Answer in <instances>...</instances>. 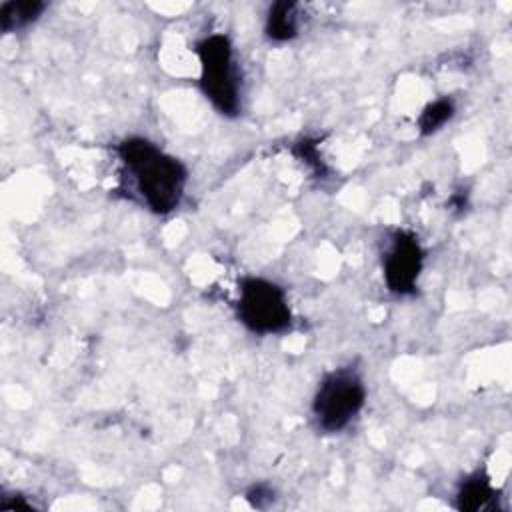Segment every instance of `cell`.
<instances>
[{
	"label": "cell",
	"mask_w": 512,
	"mask_h": 512,
	"mask_svg": "<svg viewBox=\"0 0 512 512\" xmlns=\"http://www.w3.org/2000/svg\"><path fill=\"white\" fill-rule=\"evenodd\" d=\"M116 156L128 190H132L144 208L152 214L166 216L180 206L188 184V168L182 160L144 136H126L120 140Z\"/></svg>",
	"instance_id": "obj_1"
},
{
	"label": "cell",
	"mask_w": 512,
	"mask_h": 512,
	"mask_svg": "<svg viewBox=\"0 0 512 512\" xmlns=\"http://www.w3.org/2000/svg\"><path fill=\"white\" fill-rule=\"evenodd\" d=\"M194 54L204 98L218 114L236 118L242 112V74L230 36L224 32L206 34L196 42Z\"/></svg>",
	"instance_id": "obj_2"
},
{
	"label": "cell",
	"mask_w": 512,
	"mask_h": 512,
	"mask_svg": "<svg viewBox=\"0 0 512 512\" xmlns=\"http://www.w3.org/2000/svg\"><path fill=\"white\" fill-rule=\"evenodd\" d=\"M366 384L354 366H340L326 372L312 396L310 412L318 430L336 434L348 428L366 404Z\"/></svg>",
	"instance_id": "obj_3"
},
{
	"label": "cell",
	"mask_w": 512,
	"mask_h": 512,
	"mask_svg": "<svg viewBox=\"0 0 512 512\" xmlns=\"http://www.w3.org/2000/svg\"><path fill=\"white\" fill-rule=\"evenodd\" d=\"M236 318L246 330L260 336L284 334L294 322L286 290L262 276L240 278Z\"/></svg>",
	"instance_id": "obj_4"
},
{
	"label": "cell",
	"mask_w": 512,
	"mask_h": 512,
	"mask_svg": "<svg viewBox=\"0 0 512 512\" xmlns=\"http://www.w3.org/2000/svg\"><path fill=\"white\" fill-rule=\"evenodd\" d=\"M426 252L412 230L396 228L382 254V278L394 296H410L418 288Z\"/></svg>",
	"instance_id": "obj_5"
},
{
	"label": "cell",
	"mask_w": 512,
	"mask_h": 512,
	"mask_svg": "<svg viewBox=\"0 0 512 512\" xmlns=\"http://www.w3.org/2000/svg\"><path fill=\"white\" fill-rule=\"evenodd\" d=\"M300 34V4L280 0L268 6L264 18V36L270 42H290Z\"/></svg>",
	"instance_id": "obj_6"
},
{
	"label": "cell",
	"mask_w": 512,
	"mask_h": 512,
	"mask_svg": "<svg viewBox=\"0 0 512 512\" xmlns=\"http://www.w3.org/2000/svg\"><path fill=\"white\" fill-rule=\"evenodd\" d=\"M494 498L496 488L492 486V480L486 474V470H474L472 474L460 480L454 494V506L462 512H478L484 510Z\"/></svg>",
	"instance_id": "obj_7"
},
{
	"label": "cell",
	"mask_w": 512,
	"mask_h": 512,
	"mask_svg": "<svg viewBox=\"0 0 512 512\" xmlns=\"http://www.w3.org/2000/svg\"><path fill=\"white\" fill-rule=\"evenodd\" d=\"M46 2L40 0H8L0 4V30L12 34L24 30L40 20L46 10Z\"/></svg>",
	"instance_id": "obj_8"
},
{
	"label": "cell",
	"mask_w": 512,
	"mask_h": 512,
	"mask_svg": "<svg viewBox=\"0 0 512 512\" xmlns=\"http://www.w3.org/2000/svg\"><path fill=\"white\" fill-rule=\"evenodd\" d=\"M456 114V102L450 96H440L428 102L418 114L416 126L422 136H432L440 132Z\"/></svg>",
	"instance_id": "obj_9"
},
{
	"label": "cell",
	"mask_w": 512,
	"mask_h": 512,
	"mask_svg": "<svg viewBox=\"0 0 512 512\" xmlns=\"http://www.w3.org/2000/svg\"><path fill=\"white\" fill-rule=\"evenodd\" d=\"M294 156L300 160V162H304L316 176H326V164H324V160H322V154H320V150H318V144L314 142V140H310V138H302V140H298L296 144H294Z\"/></svg>",
	"instance_id": "obj_10"
},
{
	"label": "cell",
	"mask_w": 512,
	"mask_h": 512,
	"mask_svg": "<svg viewBox=\"0 0 512 512\" xmlns=\"http://www.w3.org/2000/svg\"><path fill=\"white\" fill-rule=\"evenodd\" d=\"M246 500L250 502V506L254 508H266L274 502V490L272 486L264 484V482H258V484H252L248 490H246Z\"/></svg>",
	"instance_id": "obj_11"
}]
</instances>
